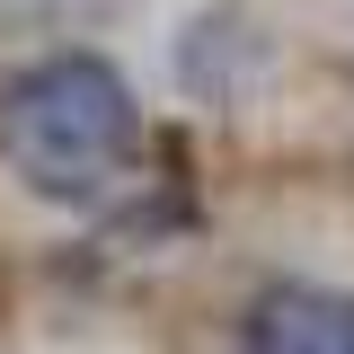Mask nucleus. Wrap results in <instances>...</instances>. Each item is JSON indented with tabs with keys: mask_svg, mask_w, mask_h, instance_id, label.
Returning <instances> with one entry per match:
<instances>
[{
	"mask_svg": "<svg viewBox=\"0 0 354 354\" xmlns=\"http://www.w3.org/2000/svg\"><path fill=\"white\" fill-rule=\"evenodd\" d=\"M248 354H354V301L319 283H274L248 310Z\"/></svg>",
	"mask_w": 354,
	"mask_h": 354,
	"instance_id": "obj_2",
	"label": "nucleus"
},
{
	"mask_svg": "<svg viewBox=\"0 0 354 354\" xmlns=\"http://www.w3.org/2000/svg\"><path fill=\"white\" fill-rule=\"evenodd\" d=\"M36 9H62V0H0V18H36Z\"/></svg>",
	"mask_w": 354,
	"mask_h": 354,
	"instance_id": "obj_3",
	"label": "nucleus"
},
{
	"mask_svg": "<svg viewBox=\"0 0 354 354\" xmlns=\"http://www.w3.org/2000/svg\"><path fill=\"white\" fill-rule=\"evenodd\" d=\"M0 160L36 195H97L133 160V88L97 53H44L0 88Z\"/></svg>",
	"mask_w": 354,
	"mask_h": 354,
	"instance_id": "obj_1",
	"label": "nucleus"
}]
</instances>
